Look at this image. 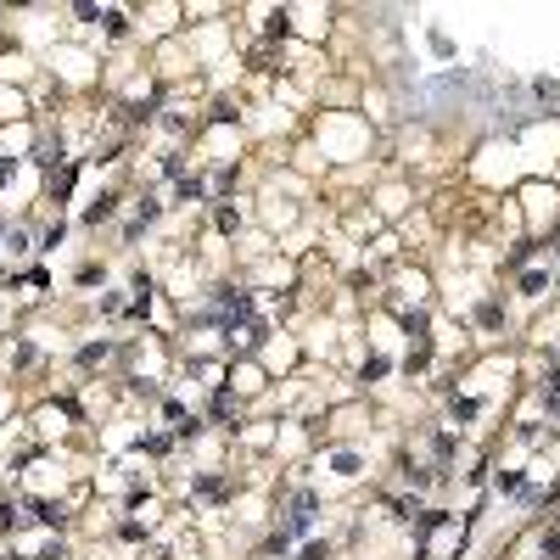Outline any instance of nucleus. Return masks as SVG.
<instances>
[{
	"instance_id": "nucleus-2",
	"label": "nucleus",
	"mask_w": 560,
	"mask_h": 560,
	"mask_svg": "<svg viewBox=\"0 0 560 560\" xmlns=\"http://www.w3.org/2000/svg\"><path fill=\"white\" fill-rule=\"evenodd\" d=\"M544 403H549V415H560V370L544 381Z\"/></svg>"
},
{
	"instance_id": "nucleus-4",
	"label": "nucleus",
	"mask_w": 560,
	"mask_h": 560,
	"mask_svg": "<svg viewBox=\"0 0 560 560\" xmlns=\"http://www.w3.org/2000/svg\"><path fill=\"white\" fill-rule=\"evenodd\" d=\"M34 516H40L45 527H62V504H34Z\"/></svg>"
},
{
	"instance_id": "nucleus-8",
	"label": "nucleus",
	"mask_w": 560,
	"mask_h": 560,
	"mask_svg": "<svg viewBox=\"0 0 560 560\" xmlns=\"http://www.w3.org/2000/svg\"><path fill=\"white\" fill-rule=\"evenodd\" d=\"M303 560H325V549H320V544H309V549H303Z\"/></svg>"
},
{
	"instance_id": "nucleus-7",
	"label": "nucleus",
	"mask_w": 560,
	"mask_h": 560,
	"mask_svg": "<svg viewBox=\"0 0 560 560\" xmlns=\"http://www.w3.org/2000/svg\"><path fill=\"white\" fill-rule=\"evenodd\" d=\"M544 560H560V532H544Z\"/></svg>"
},
{
	"instance_id": "nucleus-5",
	"label": "nucleus",
	"mask_w": 560,
	"mask_h": 560,
	"mask_svg": "<svg viewBox=\"0 0 560 560\" xmlns=\"http://www.w3.org/2000/svg\"><path fill=\"white\" fill-rule=\"evenodd\" d=\"M23 521H28V516H23L17 504H0V527H23Z\"/></svg>"
},
{
	"instance_id": "nucleus-6",
	"label": "nucleus",
	"mask_w": 560,
	"mask_h": 560,
	"mask_svg": "<svg viewBox=\"0 0 560 560\" xmlns=\"http://www.w3.org/2000/svg\"><path fill=\"white\" fill-rule=\"evenodd\" d=\"M196 493H202V499H219V493H225V482H219V477H202V482H196Z\"/></svg>"
},
{
	"instance_id": "nucleus-3",
	"label": "nucleus",
	"mask_w": 560,
	"mask_h": 560,
	"mask_svg": "<svg viewBox=\"0 0 560 560\" xmlns=\"http://www.w3.org/2000/svg\"><path fill=\"white\" fill-rule=\"evenodd\" d=\"M544 286H549L544 269H527V275H521V292H544Z\"/></svg>"
},
{
	"instance_id": "nucleus-1",
	"label": "nucleus",
	"mask_w": 560,
	"mask_h": 560,
	"mask_svg": "<svg viewBox=\"0 0 560 560\" xmlns=\"http://www.w3.org/2000/svg\"><path fill=\"white\" fill-rule=\"evenodd\" d=\"M330 471H336V477H353V471H359V454H330Z\"/></svg>"
}]
</instances>
